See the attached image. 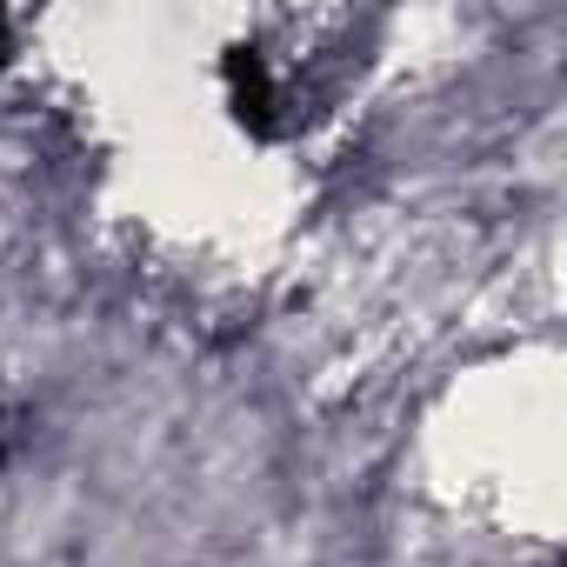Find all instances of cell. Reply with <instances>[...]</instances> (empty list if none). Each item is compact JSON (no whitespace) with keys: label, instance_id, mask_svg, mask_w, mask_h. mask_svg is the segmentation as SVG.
<instances>
[{"label":"cell","instance_id":"6da1fadb","mask_svg":"<svg viewBox=\"0 0 567 567\" xmlns=\"http://www.w3.org/2000/svg\"><path fill=\"white\" fill-rule=\"evenodd\" d=\"M227 81H234V107L254 121V127H267V107H274V87H267V68H260V54H234L227 61Z\"/></svg>","mask_w":567,"mask_h":567}]
</instances>
